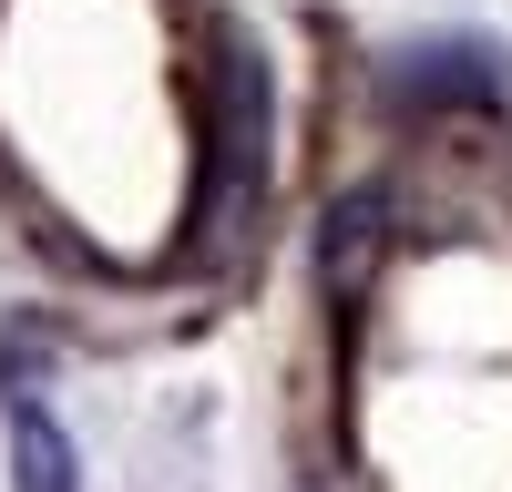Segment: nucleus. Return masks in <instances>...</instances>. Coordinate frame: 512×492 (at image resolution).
Segmentation results:
<instances>
[{
  "mask_svg": "<svg viewBox=\"0 0 512 492\" xmlns=\"http://www.w3.org/2000/svg\"><path fill=\"white\" fill-rule=\"evenodd\" d=\"M267 195V62L226 41L216 52V144H205V226L236 236V216H256Z\"/></svg>",
  "mask_w": 512,
  "mask_h": 492,
  "instance_id": "f257e3e1",
  "label": "nucleus"
},
{
  "mask_svg": "<svg viewBox=\"0 0 512 492\" xmlns=\"http://www.w3.org/2000/svg\"><path fill=\"white\" fill-rule=\"evenodd\" d=\"M400 93L410 103H502L512 72H502V52H482V41H431V52L400 62Z\"/></svg>",
  "mask_w": 512,
  "mask_h": 492,
  "instance_id": "f03ea898",
  "label": "nucleus"
},
{
  "mask_svg": "<svg viewBox=\"0 0 512 492\" xmlns=\"http://www.w3.org/2000/svg\"><path fill=\"white\" fill-rule=\"evenodd\" d=\"M11 492H82L72 431H62L41 400H11Z\"/></svg>",
  "mask_w": 512,
  "mask_h": 492,
  "instance_id": "7ed1b4c3",
  "label": "nucleus"
},
{
  "mask_svg": "<svg viewBox=\"0 0 512 492\" xmlns=\"http://www.w3.org/2000/svg\"><path fill=\"white\" fill-rule=\"evenodd\" d=\"M369 246H379V195H349L328 216V246H318V267H328V287L349 298V287L369 277Z\"/></svg>",
  "mask_w": 512,
  "mask_h": 492,
  "instance_id": "20e7f679",
  "label": "nucleus"
}]
</instances>
